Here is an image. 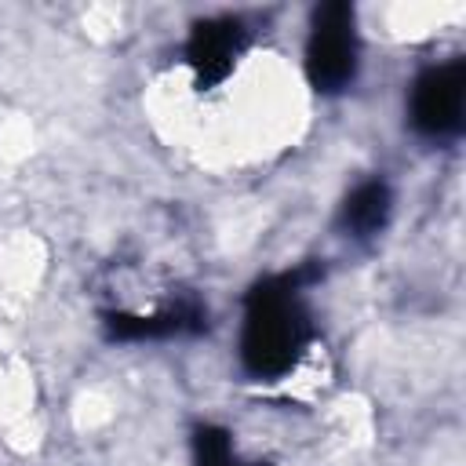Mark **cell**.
I'll return each instance as SVG.
<instances>
[{"mask_svg":"<svg viewBox=\"0 0 466 466\" xmlns=\"http://www.w3.org/2000/svg\"><path fill=\"white\" fill-rule=\"evenodd\" d=\"M462 109H466V62L451 58L441 66H430L411 84L408 116L411 127L426 138H451L462 131Z\"/></svg>","mask_w":466,"mask_h":466,"instance_id":"3","label":"cell"},{"mask_svg":"<svg viewBox=\"0 0 466 466\" xmlns=\"http://www.w3.org/2000/svg\"><path fill=\"white\" fill-rule=\"evenodd\" d=\"M360 66V36L357 15L350 4H320L309 22L306 40V76L313 91L339 95L357 80Z\"/></svg>","mask_w":466,"mask_h":466,"instance_id":"2","label":"cell"},{"mask_svg":"<svg viewBox=\"0 0 466 466\" xmlns=\"http://www.w3.org/2000/svg\"><path fill=\"white\" fill-rule=\"evenodd\" d=\"M193 459H197V466H240V459L229 444V433L218 426H200L193 433Z\"/></svg>","mask_w":466,"mask_h":466,"instance_id":"7","label":"cell"},{"mask_svg":"<svg viewBox=\"0 0 466 466\" xmlns=\"http://www.w3.org/2000/svg\"><path fill=\"white\" fill-rule=\"evenodd\" d=\"M317 269H295L266 277L248 291L240 324V364L255 379L288 375L313 339V324L302 302V288Z\"/></svg>","mask_w":466,"mask_h":466,"instance_id":"1","label":"cell"},{"mask_svg":"<svg viewBox=\"0 0 466 466\" xmlns=\"http://www.w3.org/2000/svg\"><path fill=\"white\" fill-rule=\"evenodd\" d=\"M109 335L113 339H171V335H186V331H200L208 328V309L197 302H178L167 306L160 313H113L109 320Z\"/></svg>","mask_w":466,"mask_h":466,"instance_id":"5","label":"cell"},{"mask_svg":"<svg viewBox=\"0 0 466 466\" xmlns=\"http://www.w3.org/2000/svg\"><path fill=\"white\" fill-rule=\"evenodd\" d=\"M244 47H248V29H244L240 18L222 15V18L197 22L193 33H189V44H186V58H189V69H193L197 84L200 87L222 84L233 73Z\"/></svg>","mask_w":466,"mask_h":466,"instance_id":"4","label":"cell"},{"mask_svg":"<svg viewBox=\"0 0 466 466\" xmlns=\"http://www.w3.org/2000/svg\"><path fill=\"white\" fill-rule=\"evenodd\" d=\"M390 211H393V193L382 178H364L360 186H353V193L346 197L342 204V226L353 233V237H375L386 229L390 222Z\"/></svg>","mask_w":466,"mask_h":466,"instance_id":"6","label":"cell"}]
</instances>
